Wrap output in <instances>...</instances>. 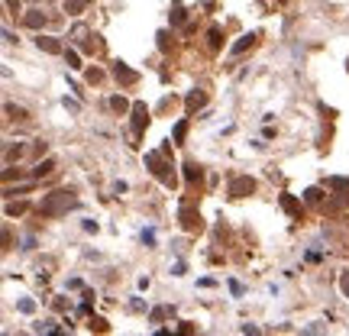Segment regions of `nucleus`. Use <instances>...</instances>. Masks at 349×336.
Listing matches in <instances>:
<instances>
[{"label": "nucleus", "instance_id": "nucleus-1", "mask_svg": "<svg viewBox=\"0 0 349 336\" xmlns=\"http://www.w3.org/2000/svg\"><path fill=\"white\" fill-rule=\"evenodd\" d=\"M71 207H78V197H74V191L71 188H58V191H52V194H45L42 197V214L45 217H61V214H68Z\"/></svg>", "mask_w": 349, "mask_h": 336}, {"label": "nucleus", "instance_id": "nucleus-2", "mask_svg": "<svg viewBox=\"0 0 349 336\" xmlns=\"http://www.w3.org/2000/svg\"><path fill=\"white\" fill-rule=\"evenodd\" d=\"M252 191H256V181H252L249 175L233 178V181H230V194L233 197H246V194H252Z\"/></svg>", "mask_w": 349, "mask_h": 336}, {"label": "nucleus", "instance_id": "nucleus-3", "mask_svg": "<svg viewBox=\"0 0 349 336\" xmlns=\"http://www.w3.org/2000/svg\"><path fill=\"white\" fill-rule=\"evenodd\" d=\"M149 126V110H146V104H133V133L136 136H142V129Z\"/></svg>", "mask_w": 349, "mask_h": 336}, {"label": "nucleus", "instance_id": "nucleus-4", "mask_svg": "<svg viewBox=\"0 0 349 336\" xmlns=\"http://www.w3.org/2000/svg\"><path fill=\"white\" fill-rule=\"evenodd\" d=\"M113 78L123 81V84H136V81H139V74H136L133 68H126L123 61H116V65H113Z\"/></svg>", "mask_w": 349, "mask_h": 336}, {"label": "nucleus", "instance_id": "nucleus-5", "mask_svg": "<svg viewBox=\"0 0 349 336\" xmlns=\"http://www.w3.org/2000/svg\"><path fill=\"white\" fill-rule=\"evenodd\" d=\"M23 23L29 26V29H39V26H45V13H42V10H29V13L23 16Z\"/></svg>", "mask_w": 349, "mask_h": 336}, {"label": "nucleus", "instance_id": "nucleus-6", "mask_svg": "<svg viewBox=\"0 0 349 336\" xmlns=\"http://www.w3.org/2000/svg\"><path fill=\"white\" fill-rule=\"evenodd\" d=\"M36 45H39V49H45V52H52V55H55V52H61V42H58L55 36H39Z\"/></svg>", "mask_w": 349, "mask_h": 336}, {"label": "nucleus", "instance_id": "nucleus-7", "mask_svg": "<svg viewBox=\"0 0 349 336\" xmlns=\"http://www.w3.org/2000/svg\"><path fill=\"white\" fill-rule=\"evenodd\" d=\"M252 45H256V32H249V36H243V39H239V42L233 45L230 52H233V55H243V52H246V49H252Z\"/></svg>", "mask_w": 349, "mask_h": 336}, {"label": "nucleus", "instance_id": "nucleus-8", "mask_svg": "<svg viewBox=\"0 0 349 336\" xmlns=\"http://www.w3.org/2000/svg\"><path fill=\"white\" fill-rule=\"evenodd\" d=\"M282 207H285V214H291V217H298V214H301L298 197H291V194H282Z\"/></svg>", "mask_w": 349, "mask_h": 336}, {"label": "nucleus", "instance_id": "nucleus-9", "mask_svg": "<svg viewBox=\"0 0 349 336\" xmlns=\"http://www.w3.org/2000/svg\"><path fill=\"white\" fill-rule=\"evenodd\" d=\"M207 39H210V49H220V45H223V29H220V26H210V32H207Z\"/></svg>", "mask_w": 349, "mask_h": 336}, {"label": "nucleus", "instance_id": "nucleus-10", "mask_svg": "<svg viewBox=\"0 0 349 336\" xmlns=\"http://www.w3.org/2000/svg\"><path fill=\"white\" fill-rule=\"evenodd\" d=\"M52 171H55V159H45V162H39V165L32 168V175L42 178V175H52Z\"/></svg>", "mask_w": 349, "mask_h": 336}, {"label": "nucleus", "instance_id": "nucleus-11", "mask_svg": "<svg viewBox=\"0 0 349 336\" xmlns=\"http://www.w3.org/2000/svg\"><path fill=\"white\" fill-rule=\"evenodd\" d=\"M204 100H207V97H204V94H201V91H191V94H188V110H191V113H194V110H197V107H204Z\"/></svg>", "mask_w": 349, "mask_h": 336}, {"label": "nucleus", "instance_id": "nucleus-12", "mask_svg": "<svg viewBox=\"0 0 349 336\" xmlns=\"http://www.w3.org/2000/svg\"><path fill=\"white\" fill-rule=\"evenodd\" d=\"M87 0H65V13H71V16H78L81 10H84Z\"/></svg>", "mask_w": 349, "mask_h": 336}, {"label": "nucleus", "instance_id": "nucleus-13", "mask_svg": "<svg viewBox=\"0 0 349 336\" xmlns=\"http://www.w3.org/2000/svg\"><path fill=\"white\" fill-rule=\"evenodd\" d=\"M184 178H188V181H197V178H201V165H197V162H188V165H184Z\"/></svg>", "mask_w": 349, "mask_h": 336}, {"label": "nucleus", "instance_id": "nucleus-14", "mask_svg": "<svg viewBox=\"0 0 349 336\" xmlns=\"http://www.w3.org/2000/svg\"><path fill=\"white\" fill-rule=\"evenodd\" d=\"M181 217H184V230H194L197 220H201V217H197L194 210H181Z\"/></svg>", "mask_w": 349, "mask_h": 336}, {"label": "nucleus", "instance_id": "nucleus-15", "mask_svg": "<svg viewBox=\"0 0 349 336\" xmlns=\"http://www.w3.org/2000/svg\"><path fill=\"white\" fill-rule=\"evenodd\" d=\"M65 61H68V68H81V58H78V52H74V49L65 52Z\"/></svg>", "mask_w": 349, "mask_h": 336}, {"label": "nucleus", "instance_id": "nucleus-16", "mask_svg": "<svg viewBox=\"0 0 349 336\" xmlns=\"http://www.w3.org/2000/svg\"><path fill=\"white\" fill-rule=\"evenodd\" d=\"M23 210H26V204H23V201H19V204H6V217H19Z\"/></svg>", "mask_w": 349, "mask_h": 336}, {"label": "nucleus", "instance_id": "nucleus-17", "mask_svg": "<svg viewBox=\"0 0 349 336\" xmlns=\"http://www.w3.org/2000/svg\"><path fill=\"white\" fill-rule=\"evenodd\" d=\"M6 113H10L13 120H26V110H23V107H13V104H6Z\"/></svg>", "mask_w": 349, "mask_h": 336}, {"label": "nucleus", "instance_id": "nucleus-18", "mask_svg": "<svg viewBox=\"0 0 349 336\" xmlns=\"http://www.w3.org/2000/svg\"><path fill=\"white\" fill-rule=\"evenodd\" d=\"M110 107H113V110H120V113H123V110H133V107H129L123 97H110Z\"/></svg>", "mask_w": 349, "mask_h": 336}, {"label": "nucleus", "instance_id": "nucleus-19", "mask_svg": "<svg viewBox=\"0 0 349 336\" xmlns=\"http://www.w3.org/2000/svg\"><path fill=\"white\" fill-rule=\"evenodd\" d=\"M304 197H307V201H311V204H317V201H320V197H324V194H320V188H307V191H304Z\"/></svg>", "mask_w": 349, "mask_h": 336}, {"label": "nucleus", "instance_id": "nucleus-20", "mask_svg": "<svg viewBox=\"0 0 349 336\" xmlns=\"http://www.w3.org/2000/svg\"><path fill=\"white\" fill-rule=\"evenodd\" d=\"M184 133H188V123L181 120V123L175 126V142H181V139H184Z\"/></svg>", "mask_w": 349, "mask_h": 336}, {"label": "nucleus", "instance_id": "nucleus-21", "mask_svg": "<svg viewBox=\"0 0 349 336\" xmlns=\"http://www.w3.org/2000/svg\"><path fill=\"white\" fill-rule=\"evenodd\" d=\"M340 291L349 298V272H343V278H340Z\"/></svg>", "mask_w": 349, "mask_h": 336}, {"label": "nucleus", "instance_id": "nucleus-22", "mask_svg": "<svg viewBox=\"0 0 349 336\" xmlns=\"http://www.w3.org/2000/svg\"><path fill=\"white\" fill-rule=\"evenodd\" d=\"M184 19V10H181V3H175V13H172V23H181Z\"/></svg>", "mask_w": 349, "mask_h": 336}, {"label": "nucleus", "instance_id": "nucleus-23", "mask_svg": "<svg viewBox=\"0 0 349 336\" xmlns=\"http://www.w3.org/2000/svg\"><path fill=\"white\" fill-rule=\"evenodd\" d=\"M19 311H23V314H32V311H36V304H32V301H19Z\"/></svg>", "mask_w": 349, "mask_h": 336}, {"label": "nucleus", "instance_id": "nucleus-24", "mask_svg": "<svg viewBox=\"0 0 349 336\" xmlns=\"http://www.w3.org/2000/svg\"><path fill=\"white\" fill-rule=\"evenodd\" d=\"M91 330H107V324L100 317H91Z\"/></svg>", "mask_w": 349, "mask_h": 336}, {"label": "nucleus", "instance_id": "nucleus-25", "mask_svg": "<svg viewBox=\"0 0 349 336\" xmlns=\"http://www.w3.org/2000/svg\"><path fill=\"white\" fill-rule=\"evenodd\" d=\"M84 36H87L84 26H74V39H78V42H84Z\"/></svg>", "mask_w": 349, "mask_h": 336}, {"label": "nucleus", "instance_id": "nucleus-26", "mask_svg": "<svg viewBox=\"0 0 349 336\" xmlns=\"http://www.w3.org/2000/svg\"><path fill=\"white\" fill-rule=\"evenodd\" d=\"M3 3H6V10H10V13H19V0H3Z\"/></svg>", "mask_w": 349, "mask_h": 336}, {"label": "nucleus", "instance_id": "nucleus-27", "mask_svg": "<svg viewBox=\"0 0 349 336\" xmlns=\"http://www.w3.org/2000/svg\"><path fill=\"white\" fill-rule=\"evenodd\" d=\"M159 49L168 52V36H165V32H159Z\"/></svg>", "mask_w": 349, "mask_h": 336}, {"label": "nucleus", "instance_id": "nucleus-28", "mask_svg": "<svg viewBox=\"0 0 349 336\" xmlns=\"http://www.w3.org/2000/svg\"><path fill=\"white\" fill-rule=\"evenodd\" d=\"M87 81H91V84H94V81H100V71H97V68H91V71H87Z\"/></svg>", "mask_w": 349, "mask_h": 336}]
</instances>
